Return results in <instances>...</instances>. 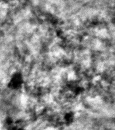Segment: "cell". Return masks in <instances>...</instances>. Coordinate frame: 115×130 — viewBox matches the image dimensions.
<instances>
[{
    "mask_svg": "<svg viewBox=\"0 0 115 130\" xmlns=\"http://www.w3.org/2000/svg\"><path fill=\"white\" fill-rule=\"evenodd\" d=\"M23 83V79L22 76L20 74H15L13 75L12 77V79L11 80V86L13 88H18L20 87Z\"/></svg>",
    "mask_w": 115,
    "mask_h": 130,
    "instance_id": "obj_1",
    "label": "cell"
}]
</instances>
